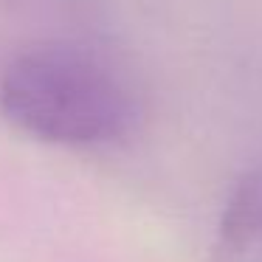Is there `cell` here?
Instances as JSON below:
<instances>
[{"mask_svg": "<svg viewBox=\"0 0 262 262\" xmlns=\"http://www.w3.org/2000/svg\"><path fill=\"white\" fill-rule=\"evenodd\" d=\"M0 110L20 133L57 147H107L141 116L136 85L119 59L76 40L14 54L0 74Z\"/></svg>", "mask_w": 262, "mask_h": 262, "instance_id": "cell-1", "label": "cell"}, {"mask_svg": "<svg viewBox=\"0 0 262 262\" xmlns=\"http://www.w3.org/2000/svg\"><path fill=\"white\" fill-rule=\"evenodd\" d=\"M211 262H262V164L245 172L228 194Z\"/></svg>", "mask_w": 262, "mask_h": 262, "instance_id": "cell-2", "label": "cell"}]
</instances>
